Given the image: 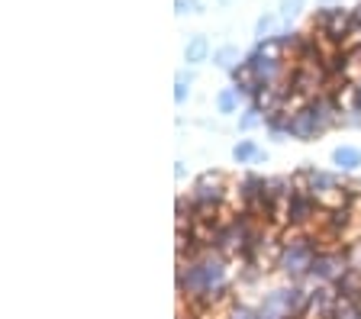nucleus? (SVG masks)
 <instances>
[{
    "instance_id": "20e7f679",
    "label": "nucleus",
    "mask_w": 361,
    "mask_h": 319,
    "mask_svg": "<svg viewBox=\"0 0 361 319\" xmlns=\"http://www.w3.org/2000/svg\"><path fill=\"white\" fill-rule=\"evenodd\" d=\"M323 200L319 197H313L310 190H303V187H297V194H293L290 200L284 204V226H290V229H307V226H313L319 216H323Z\"/></svg>"
},
{
    "instance_id": "2eb2a0df",
    "label": "nucleus",
    "mask_w": 361,
    "mask_h": 319,
    "mask_svg": "<svg viewBox=\"0 0 361 319\" xmlns=\"http://www.w3.org/2000/svg\"><path fill=\"white\" fill-rule=\"evenodd\" d=\"M190 81H194V75H184L180 71L178 75V81H174V104H188V97H190Z\"/></svg>"
},
{
    "instance_id": "f8f14e48",
    "label": "nucleus",
    "mask_w": 361,
    "mask_h": 319,
    "mask_svg": "<svg viewBox=\"0 0 361 319\" xmlns=\"http://www.w3.org/2000/svg\"><path fill=\"white\" fill-rule=\"evenodd\" d=\"M329 319H361V304H355V300H342V296H338V304L332 306Z\"/></svg>"
},
{
    "instance_id": "1a4fd4ad",
    "label": "nucleus",
    "mask_w": 361,
    "mask_h": 319,
    "mask_svg": "<svg viewBox=\"0 0 361 319\" xmlns=\"http://www.w3.org/2000/svg\"><path fill=\"white\" fill-rule=\"evenodd\" d=\"M210 58V42H207V36H194L184 46V61L188 65H200V61Z\"/></svg>"
},
{
    "instance_id": "f3484780",
    "label": "nucleus",
    "mask_w": 361,
    "mask_h": 319,
    "mask_svg": "<svg viewBox=\"0 0 361 319\" xmlns=\"http://www.w3.org/2000/svg\"><path fill=\"white\" fill-rule=\"evenodd\" d=\"M300 7H303V0H284V4H281V16L290 20V16L300 13Z\"/></svg>"
},
{
    "instance_id": "4468645a",
    "label": "nucleus",
    "mask_w": 361,
    "mask_h": 319,
    "mask_svg": "<svg viewBox=\"0 0 361 319\" xmlns=\"http://www.w3.org/2000/svg\"><path fill=\"white\" fill-rule=\"evenodd\" d=\"M262 123H264V110H262L258 104H252L245 113L239 116V130L248 132V130H255V126H262Z\"/></svg>"
},
{
    "instance_id": "9d476101",
    "label": "nucleus",
    "mask_w": 361,
    "mask_h": 319,
    "mask_svg": "<svg viewBox=\"0 0 361 319\" xmlns=\"http://www.w3.org/2000/svg\"><path fill=\"white\" fill-rule=\"evenodd\" d=\"M258 152H262V149H258L252 139H239V142L233 145V161L235 165H252V161L258 158Z\"/></svg>"
},
{
    "instance_id": "7ed1b4c3",
    "label": "nucleus",
    "mask_w": 361,
    "mask_h": 319,
    "mask_svg": "<svg viewBox=\"0 0 361 319\" xmlns=\"http://www.w3.org/2000/svg\"><path fill=\"white\" fill-rule=\"evenodd\" d=\"M293 181H297V187L310 190L313 197L323 200V206L326 204L336 206L338 197H342V187H345V184L338 181V175H332V171H319V168H313V165L300 168V171L293 175Z\"/></svg>"
},
{
    "instance_id": "9b49d317",
    "label": "nucleus",
    "mask_w": 361,
    "mask_h": 319,
    "mask_svg": "<svg viewBox=\"0 0 361 319\" xmlns=\"http://www.w3.org/2000/svg\"><path fill=\"white\" fill-rule=\"evenodd\" d=\"M239 91L235 87H223V91L216 94V110L223 116H233V113H239Z\"/></svg>"
},
{
    "instance_id": "39448f33",
    "label": "nucleus",
    "mask_w": 361,
    "mask_h": 319,
    "mask_svg": "<svg viewBox=\"0 0 361 319\" xmlns=\"http://www.w3.org/2000/svg\"><path fill=\"white\" fill-rule=\"evenodd\" d=\"M345 271H348L345 249H319L316 251V258H313V268H310L307 284L326 287V284H336Z\"/></svg>"
},
{
    "instance_id": "6e6552de",
    "label": "nucleus",
    "mask_w": 361,
    "mask_h": 319,
    "mask_svg": "<svg viewBox=\"0 0 361 319\" xmlns=\"http://www.w3.org/2000/svg\"><path fill=\"white\" fill-rule=\"evenodd\" d=\"M332 165H336V171H342V175L358 171L361 168V149H355V145H338V149H332Z\"/></svg>"
},
{
    "instance_id": "a211bd4d",
    "label": "nucleus",
    "mask_w": 361,
    "mask_h": 319,
    "mask_svg": "<svg viewBox=\"0 0 361 319\" xmlns=\"http://www.w3.org/2000/svg\"><path fill=\"white\" fill-rule=\"evenodd\" d=\"M271 23H274V16H262V20H258V26H255V32L258 36H268V30H271Z\"/></svg>"
},
{
    "instance_id": "f03ea898",
    "label": "nucleus",
    "mask_w": 361,
    "mask_h": 319,
    "mask_svg": "<svg viewBox=\"0 0 361 319\" xmlns=\"http://www.w3.org/2000/svg\"><path fill=\"white\" fill-rule=\"evenodd\" d=\"M310 290L303 284H287V287H274L271 294H264V300L258 304V313L264 319H297L307 313Z\"/></svg>"
},
{
    "instance_id": "ddd939ff",
    "label": "nucleus",
    "mask_w": 361,
    "mask_h": 319,
    "mask_svg": "<svg viewBox=\"0 0 361 319\" xmlns=\"http://www.w3.org/2000/svg\"><path fill=\"white\" fill-rule=\"evenodd\" d=\"M213 61H216V68H223V71H235L239 68V65H235V61H239V52H235L233 46H223L213 52Z\"/></svg>"
},
{
    "instance_id": "6ab92c4d",
    "label": "nucleus",
    "mask_w": 361,
    "mask_h": 319,
    "mask_svg": "<svg viewBox=\"0 0 361 319\" xmlns=\"http://www.w3.org/2000/svg\"><path fill=\"white\" fill-rule=\"evenodd\" d=\"M352 110H355V113L361 116V84H358V87H355V97H352Z\"/></svg>"
},
{
    "instance_id": "f257e3e1",
    "label": "nucleus",
    "mask_w": 361,
    "mask_h": 319,
    "mask_svg": "<svg viewBox=\"0 0 361 319\" xmlns=\"http://www.w3.org/2000/svg\"><path fill=\"white\" fill-rule=\"evenodd\" d=\"M319 249H323V239H313L307 232H293V236H287L281 242L274 265L290 284H307L310 268H313V258Z\"/></svg>"
},
{
    "instance_id": "423d86ee",
    "label": "nucleus",
    "mask_w": 361,
    "mask_h": 319,
    "mask_svg": "<svg viewBox=\"0 0 361 319\" xmlns=\"http://www.w3.org/2000/svg\"><path fill=\"white\" fill-rule=\"evenodd\" d=\"M233 197V187L226 184L223 175H200L194 181V187H190V200H194V206H219L223 210V204Z\"/></svg>"
},
{
    "instance_id": "0eeeda50",
    "label": "nucleus",
    "mask_w": 361,
    "mask_h": 319,
    "mask_svg": "<svg viewBox=\"0 0 361 319\" xmlns=\"http://www.w3.org/2000/svg\"><path fill=\"white\" fill-rule=\"evenodd\" d=\"M264 194H268V177H262V175H242L239 184L233 187V197L239 200V206H252Z\"/></svg>"
},
{
    "instance_id": "dca6fc26",
    "label": "nucleus",
    "mask_w": 361,
    "mask_h": 319,
    "mask_svg": "<svg viewBox=\"0 0 361 319\" xmlns=\"http://www.w3.org/2000/svg\"><path fill=\"white\" fill-rule=\"evenodd\" d=\"M226 319H258V306H248V304H233Z\"/></svg>"
}]
</instances>
